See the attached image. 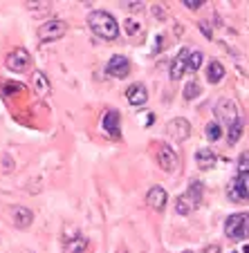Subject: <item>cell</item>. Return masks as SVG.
Segmentation results:
<instances>
[{"instance_id": "6da1fadb", "label": "cell", "mask_w": 249, "mask_h": 253, "mask_svg": "<svg viewBox=\"0 0 249 253\" xmlns=\"http://www.w3.org/2000/svg\"><path fill=\"white\" fill-rule=\"evenodd\" d=\"M88 25H90V29L97 34V36H101L103 41H115L117 36H119V25H117L115 16L108 14V11H92L90 16H88Z\"/></svg>"}, {"instance_id": "4316f807", "label": "cell", "mask_w": 249, "mask_h": 253, "mask_svg": "<svg viewBox=\"0 0 249 253\" xmlns=\"http://www.w3.org/2000/svg\"><path fill=\"white\" fill-rule=\"evenodd\" d=\"M139 32V25H135V20H126V34H137Z\"/></svg>"}, {"instance_id": "7402d4cb", "label": "cell", "mask_w": 249, "mask_h": 253, "mask_svg": "<svg viewBox=\"0 0 249 253\" xmlns=\"http://www.w3.org/2000/svg\"><path fill=\"white\" fill-rule=\"evenodd\" d=\"M243 121H240V124H236L234 128H229L227 130V139H229V143H236L240 139V134H243Z\"/></svg>"}, {"instance_id": "83f0119b", "label": "cell", "mask_w": 249, "mask_h": 253, "mask_svg": "<svg viewBox=\"0 0 249 253\" xmlns=\"http://www.w3.org/2000/svg\"><path fill=\"white\" fill-rule=\"evenodd\" d=\"M204 253H220V247H218V244H211V247L204 249Z\"/></svg>"}, {"instance_id": "7c38bea8", "label": "cell", "mask_w": 249, "mask_h": 253, "mask_svg": "<svg viewBox=\"0 0 249 253\" xmlns=\"http://www.w3.org/2000/svg\"><path fill=\"white\" fill-rule=\"evenodd\" d=\"M32 220H34V213L29 209H25V206H14L11 209V222H14V226L27 229L32 224Z\"/></svg>"}, {"instance_id": "9a60e30c", "label": "cell", "mask_w": 249, "mask_h": 253, "mask_svg": "<svg viewBox=\"0 0 249 253\" xmlns=\"http://www.w3.org/2000/svg\"><path fill=\"white\" fill-rule=\"evenodd\" d=\"M196 164L202 168V170L213 168V164H216V155H213V150L211 148H200L196 153Z\"/></svg>"}, {"instance_id": "5b68a950", "label": "cell", "mask_w": 249, "mask_h": 253, "mask_svg": "<svg viewBox=\"0 0 249 253\" xmlns=\"http://www.w3.org/2000/svg\"><path fill=\"white\" fill-rule=\"evenodd\" d=\"M157 164L164 172H175L180 168V157L168 143H157Z\"/></svg>"}, {"instance_id": "603a6c76", "label": "cell", "mask_w": 249, "mask_h": 253, "mask_svg": "<svg viewBox=\"0 0 249 253\" xmlns=\"http://www.w3.org/2000/svg\"><path fill=\"white\" fill-rule=\"evenodd\" d=\"M202 58H204L202 56V52H198V49L196 52H191V56H189V72H196L198 67L202 65Z\"/></svg>"}, {"instance_id": "ac0fdd59", "label": "cell", "mask_w": 249, "mask_h": 253, "mask_svg": "<svg viewBox=\"0 0 249 253\" xmlns=\"http://www.w3.org/2000/svg\"><path fill=\"white\" fill-rule=\"evenodd\" d=\"M34 87H36V92L43 96L50 94V81L43 72H34Z\"/></svg>"}, {"instance_id": "4dcf8cb0", "label": "cell", "mask_w": 249, "mask_h": 253, "mask_svg": "<svg viewBox=\"0 0 249 253\" xmlns=\"http://www.w3.org/2000/svg\"><path fill=\"white\" fill-rule=\"evenodd\" d=\"M121 253H126V251H121Z\"/></svg>"}, {"instance_id": "cb8c5ba5", "label": "cell", "mask_w": 249, "mask_h": 253, "mask_svg": "<svg viewBox=\"0 0 249 253\" xmlns=\"http://www.w3.org/2000/svg\"><path fill=\"white\" fill-rule=\"evenodd\" d=\"M198 94H200V85H198L196 81L187 83V87H184V99H187V101H191V99H196Z\"/></svg>"}, {"instance_id": "8992f818", "label": "cell", "mask_w": 249, "mask_h": 253, "mask_svg": "<svg viewBox=\"0 0 249 253\" xmlns=\"http://www.w3.org/2000/svg\"><path fill=\"white\" fill-rule=\"evenodd\" d=\"M65 34V23L63 20H48L39 27V39L41 41H58Z\"/></svg>"}, {"instance_id": "f546056e", "label": "cell", "mask_w": 249, "mask_h": 253, "mask_svg": "<svg viewBox=\"0 0 249 253\" xmlns=\"http://www.w3.org/2000/svg\"><path fill=\"white\" fill-rule=\"evenodd\" d=\"M182 253H196V251H182Z\"/></svg>"}, {"instance_id": "9c48e42d", "label": "cell", "mask_w": 249, "mask_h": 253, "mask_svg": "<svg viewBox=\"0 0 249 253\" xmlns=\"http://www.w3.org/2000/svg\"><path fill=\"white\" fill-rule=\"evenodd\" d=\"M7 67H9L11 72H25L29 67V63H32V58H29V54L25 52V49H14V52L7 56Z\"/></svg>"}, {"instance_id": "7a4b0ae2", "label": "cell", "mask_w": 249, "mask_h": 253, "mask_svg": "<svg viewBox=\"0 0 249 253\" xmlns=\"http://www.w3.org/2000/svg\"><path fill=\"white\" fill-rule=\"evenodd\" d=\"M225 233L229 240L240 242V240L249 238V213H234L227 217L225 222Z\"/></svg>"}, {"instance_id": "f1b7e54d", "label": "cell", "mask_w": 249, "mask_h": 253, "mask_svg": "<svg viewBox=\"0 0 249 253\" xmlns=\"http://www.w3.org/2000/svg\"><path fill=\"white\" fill-rule=\"evenodd\" d=\"M128 9H142V2H126Z\"/></svg>"}, {"instance_id": "4fadbf2b", "label": "cell", "mask_w": 249, "mask_h": 253, "mask_svg": "<svg viewBox=\"0 0 249 253\" xmlns=\"http://www.w3.org/2000/svg\"><path fill=\"white\" fill-rule=\"evenodd\" d=\"M146 202H149V206L153 211H164V206H166V202H168L166 191H164L162 186H153L149 191V195H146Z\"/></svg>"}, {"instance_id": "5bb4252c", "label": "cell", "mask_w": 249, "mask_h": 253, "mask_svg": "<svg viewBox=\"0 0 249 253\" xmlns=\"http://www.w3.org/2000/svg\"><path fill=\"white\" fill-rule=\"evenodd\" d=\"M119 121H121V115H119L117 110L105 112V117H103V130L110 134V137H119V134H121Z\"/></svg>"}, {"instance_id": "ffe728a7", "label": "cell", "mask_w": 249, "mask_h": 253, "mask_svg": "<svg viewBox=\"0 0 249 253\" xmlns=\"http://www.w3.org/2000/svg\"><path fill=\"white\" fill-rule=\"evenodd\" d=\"M175 211H177V213H180V215H189V213H191V211H193L191 200H189L187 195H180V197H177V200H175Z\"/></svg>"}, {"instance_id": "44dd1931", "label": "cell", "mask_w": 249, "mask_h": 253, "mask_svg": "<svg viewBox=\"0 0 249 253\" xmlns=\"http://www.w3.org/2000/svg\"><path fill=\"white\" fill-rule=\"evenodd\" d=\"M222 137V128L218 124H209L206 126V139H211V141H218V139Z\"/></svg>"}, {"instance_id": "3957f363", "label": "cell", "mask_w": 249, "mask_h": 253, "mask_svg": "<svg viewBox=\"0 0 249 253\" xmlns=\"http://www.w3.org/2000/svg\"><path fill=\"white\" fill-rule=\"evenodd\" d=\"M216 117H218V121H220V124L225 126L227 130L234 128L236 124H240V121H243V117H240V110H238V105H236L234 99H220V101H218Z\"/></svg>"}, {"instance_id": "e0dca14e", "label": "cell", "mask_w": 249, "mask_h": 253, "mask_svg": "<svg viewBox=\"0 0 249 253\" xmlns=\"http://www.w3.org/2000/svg\"><path fill=\"white\" fill-rule=\"evenodd\" d=\"M222 77H225V67L218 61H211L209 67H206V81L209 83H220Z\"/></svg>"}, {"instance_id": "484cf974", "label": "cell", "mask_w": 249, "mask_h": 253, "mask_svg": "<svg viewBox=\"0 0 249 253\" xmlns=\"http://www.w3.org/2000/svg\"><path fill=\"white\" fill-rule=\"evenodd\" d=\"M182 5H187L189 9H193V11H196V9H200V7L204 5V0H184Z\"/></svg>"}, {"instance_id": "ba28073f", "label": "cell", "mask_w": 249, "mask_h": 253, "mask_svg": "<svg viewBox=\"0 0 249 253\" xmlns=\"http://www.w3.org/2000/svg\"><path fill=\"white\" fill-rule=\"evenodd\" d=\"M189 56H191V49H180V54H177L175 58H173L171 63V79L173 81H177V79H182L184 72H189Z\"/></svg>"}, {"instance_id": "52a82bcc", "label": "cell", "mask_w": 249, "mask_h": 253, "mask_svg": "<svg viewBox=\"0 0 249 253\" xmlns=\"http://www.w3.org/2000/svg\"><path fill=\"white\" fill-rule=\"evenodd\" d=\"M105 72H108V77H115V79H124L128 77L130 72V61L126 56H112L110 61H108V65H105Z\"/></svg>"}, {"instance_id": "2e32d148", "label": "cell", "mask_w": 249, "mask_h": 253, "mask_svg": "<svg viewBox=\"0 0 249 253\" xmlns=\"http://www.w3.org/2000/svg\"><path fill=\"white\" fill-rule=\"evenodd\" d=\"M88 249V238L86 235H77L65 242V253H83Z\"/></svg>"}, {"instance_id": "d6986e66", "label": "cell", "mask_w": 249, "mask_h": 253, "mask_svg": "<svg viewBox=\"0 0 249 253\" xmlns=\"http://www.w3.org/2000/svg\"><path fill=\"white\" fill-rule=\"evenodd\" d=\"M187 197L191 200V204H193V209H196L198 204H200V200H202V182H191V186H189V193H187Z\"/></svg>"}, {"instance_id": "8fae6325", "label": "cell", "mask_w": 249, "mask_h": 253, "mask_svg": "<svg viewBox=\"0 0 249 253\" xmlns=\"http://www.w3.org/2000/svg\"><path fill=\"white\" fill-rule=\"evenodd\" d=\"M126 99H128L130 105H144L149 101V90H146L144 83H133L126 90Z\"/></svg>"}, {"instance_id": "d4e9b609", "label": "cell", "mask_w": 249, "mask_h": 253, "mask_svg": "<svg viewBox=\"0 0 249 253\" xmlns=\"http://www.w3.org/2000/svg\"><path fill=\"white\" fill-rule=\"evenodd\" d=\"M238 172H249V150L238 157Z\"/></svg>"}, {"instance_id": "277c9868", "label": "cell", "mask_w": 249, "mask_h": 253, "mask_svg": "<svg viewBox=\"0 0 249 253\" xmlns=\"http://www.w3.org/2000/svg\"><path fill=\"white\" fill-rule=\"evenodd\" d=\"M227 195L231 202L249 200V172H238L227 186Z\"/></svg>"}, {"instance_id": "30bf717a", "label": "cell", "mask_w": 249, "mask_h": 253, "mask_svg": "<svg viewBox=\"0 0 249 253\" xmlns=\"http://www.w3.org/2000/svg\"><path fill=\"white\" fill-rule=\"evenodd\" d=\"M166 130H168V134H173L175 141H184L191 134V124L187 119H173V121H168Z\"/></svg>"}]
</instances>
